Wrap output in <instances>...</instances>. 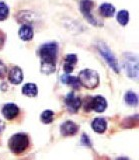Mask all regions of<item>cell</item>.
<instances>
[{
    "instance_id": "30bf717a",
    "label": "cell",
    "mask_w": 139,
    "mask_h": 160,
    "mask_svg": "<svg viewBox=\"0 0 139 160\" xmlns=\"http://www.w3.org/2000/svg\"><path fill=\"white\" fill-rule=\"evenodd\" d=\"M2 114L6 119L12 120L19 114V109L15 104L9 103V104H6L5 106L2 108Z\"/></svg>"
},
{
    "instance_id": "7c38bea8",
    "label": "cell",
    "mask_w": 139,
    "mask_h": 160,
    "mask_svg": "<svg viewBox=\"0 0 139 160\" xmlns=\"http://www.w3.org/2000/svg\"><path fill=\"white\" fill-rule=\"evenodd\" d=\"M76 62H77L76 55L75 54H68L65 57V62H64V65H63L64 71H65L67 74L71 73L73 71L74 65L76 64Z\"/></svg>"
},
{
    "instance_id": "d4e9b609",
    "label": "cell",
    "mask_w": 139,
    "mask_h": 160,
    "mask_svg": "<svg viewBox=\"0 0 139 160\" xmlns=\"http://www.w3.org/2000/svg\"><path fill=\"white\" fill-rule=\"evenodd\" d=\"M4 129V123L1 121V120H0V133L2 132V130Z\"/></svg>"
},
{
    "instance_id": "5bb4252c",
    "label": "cell",
    "mask_w": 139,
    "mask_h": 160,
    "mask_svg": "<svg viewBox=\"0 0 139 160\" xmlns=\"http://www.w3.org/2000/svg\"><path fill=\"white\" fill-rule=\"evenodd\" d=\"M92 128L97 133H103L107 128V123L103 118H95L92 122Z\"/></svg>"
},
{
    "instance_id": "484cf974",
    "label": "cell",
    "mask_w": 139,
    "mask_h": 160,
    "mask_svg": "<svg viewBox=\"0 0 139 160\" xmlns=\"http://www.w3.org/2000/svg\"><path fill=\"white\" fill-rule=\"evenodd\" d=\"M117 160H128V159L125 158V157H121V158H119V159H117Z\"/></svg>"
},
{
    "instance_id": "8fae6325",
    "label": "cell",
    "mask_w": 139,
    "mask_h": 160,
    "mask_svg": "<svg viewBox=\"0 0 139 160\" xmlns=\"http://www.w3.org/2000/svg\"><path fill=\"white\" fill-rule=\"evenodd\" d=\"M8 79H9V81H10L11 83H13V84H19V83H21L22 80H23L22 70L19 68V67H17V66L13 67L10 70L9 74H8Z\"/></svg>"
},
{
    "instance_id": "4fadbf2b",
    "label": "cell",
    "mask_w": 139,
    "mask_h": 160,
    "mask_svg": "<svg viewBox=\"0 0 139 160\" xmlns=\"http://www.w3.org/2000/svg\"><path fill=\"white\" fill-rule=\"evenodd\" d=\"M19 37H20L24 41H29L31 40L33 37V28L30 26V25H23L21 26V28L19 29Z\"/></svg>"
},
{
    "instance_id": "603a6c76",
    "label": "cell",
    "mask_w": 139,
    "mask_h": 160,
    "mask_svg": "<svg viewBox=\"0 0 139 160\" xmlns=\"http://www.w3.org/2000/svg\"><path fill=\"white\" fill-rule=\"evenodd\" d=\"M82 142H84V144H85L86 146L88 145V147L91 146V143H90V141H89V138H88V136H86L85 134L82 135Z\"/></svg>"
},
{
    "instance_id": "7402d4cb",
    "label": "cell",
    "mask_w": 139,
    "mask_h": 160,
    "mask_svg": "<svg viewBox=\"0 0 139 160\" xmlns=\"http://www.w3.org/2000/svg\"><path fill=\"white\" fill-rule=\"evenodd\" d=\"M6 73H7L6 66L0 61V78H3L6 75Z\"/></svg>"
},
{
    "instance_id": "9c48e42d",
    "label": "cell",
    "mask_w": 139,
    "mask_h": 160,
    "mask_svg": "<svg viewBox=\"0 0 139 160\" xmlns=\"http://www.w3.org/2000/svg\"><path fill=\"white\" fill-rule=\"evenodd\" d=\"M78 129H79L78 125L75 124L73 121L64 122L60 127L61 134L64 135V136H73V135H75L77 133Z\"/></svg>"
},
{
    "instance_id": "5b68a950",
    "label": "cell",
    "mask_w": 139,
    "mask_h": 160,
    "mask_svg": "<svg viewBox=\"0 0 139 160\" xmlns=\"http://www.w3.org/2000/svg\"><path fill=\"white\" fill-rule=\"evenodd\" d=\"M98 50H99V52L101 53L103 58L106 60V62L109 64V66H110L116 73H118L119 72L118 61L115 58V56L113 55V53L109 50V48L104 43H99L98 44Z\"/></svg>"
},
{
    "instance_id": "2e32d148",
    "label": "cell",
    "mask_w": 139,
    "mask_h": 160,
    "mask_svg": "<svg viewBox=\"0 0 139 160\" xmlns=\"http://www.w3.org/2000/svg\"><path fill=\"white\" fill-rule=\"evenodd\" d=\"M115 12V8L109 3H104L100 6V13L104 17H111Z\"/></svg>"
},
{
    "instance_id": "3957f363",
    "label": "cell",
    "mask_w": 139,
    "mask_h": 160,
    "mask_svg": "<svg viewBox=\"0 0 139 160\" xmlns=\"http://www.w3.org/2000/svg\"><path fill=\"white\" fill-rule=\"evenodd\" d=\"M29 146V139L25 133H17L13 135L9 141V147L15 154L24 152Z\"/></svg>"
},
{
    "instance_id": "e0dca14e",
    "label": "cell",
    "mask_w": 139,
    "mask_h": 160,
    "mask_svg": "<svg viewBox=\"0 0 139 160\" xmlns=\"http://www.w3.org/2000/svg\"><path fill=\"white\" fill-rule=\"evenodd\" d=\"M61 80H62L63 83L72 85V86L75 87V88H77L79 86V81H78V78L77 77L70 76V75L65 74V75H63V76L61 77Z\"/></svg>"
},
{
    "instance_id": "44dd1931",
    "label": "cell",
    "mask_w": 139,
    "mask_h": 160,
    "mask_svg": "<svg viewBox=\"0 0 139 160\" xmlns=\"http://www.w3.org/2000/svg\"><path fill=\"white\" fill-rule=\"evenodd\" d=\"M8 13H9V10H8L7 5L4 2H0V21H2V20L7 18Z\"/></svg>"
},
{
    "instance_id": "ac0fdd59",
    "label": "cell",
    "mask_w": 139,
    "mask_h": 160,
    "mask_svg": "<svg viewBox=\"0 0 139 160\" xmlns=\"http://www.w3.org/2000/svg\"><path fill=\"white\" fill-rule=\"evenodd\" d=\"M125 101L127 104L131 105V106H136L138 104V98H137V95L135 93H133L131 91H129L126 93L125 95Z\"/></svg>"
},
{
    "instance_id": "52a82bcc",
    "label": "cell",
    "mask_w": 139,
    "mask_h": 160,
    "mask_svg": "<svg viewBox=\"0 0 139 160\" xmlns=\"http://www.w3.org/2000/svg\"><path fill=\"white\" fill-rule=\"evenodd\" d=\"M93 6H94V2L92 0H81L80 1V11L83 13V15L91 24L97 25V20L90 13Z\"/></svg>"
},
{
    "instance_id": "7a4b0ae2",
    "label": "cell",
    "mask_w": 139,
    "mask_h": 160,
    "mask_svg": "<svg viewBox=\"0 0 139 160\" xmlns=\"http://www.w3.org/2000/svg\"><path fill=\"white\" fill-rule=\"evenodd\" d=\"M79 84L88 89H93L98 86L99 84V76L96 71L91 69H84L78 75Z\"/></svg>"
},
{
    "instance_id": "6da1fadb",
    "label": "cell",
    "mask_w": 139,
    "mask_h": 160,
    "mask_svg": "<svg viewBox=\"0 0 139 160\" xmlns=\"http://www.w3.org/2000/svg\"><path fill=\"white\" fill-rule=\"evenodd\" d=\"M58 46L55 42L46 43L39 49V55L42 60L41 71L45 74H51L55 71V61Z\"/></svg>"
},
{
    "instance_id": "8992f818",
    "label": "cell",
    "mask_w": 139,
    "mask_h": 160,
    "mask_svg": "<svg viewBox=\"0 0 139 160\" xmlns=\"http://www.w3.org/2000/svg\"><path fill=\"white\" fill-rule=\"evenodd\" d=\"M107 107V102L102 96H95L85 104V110L93 109L96 112H103Z\"/></svg>"
},
{
    "instance_id": "d6986e66",
    "label": "cell",
    "mask_w": 139,
    "mask_h": 160,
    "mask_svg": "<svg viewBox=\"0 0 139 160\" xmlns=\"http://www.w3.org/2000/svg\"><path fill=\"white\" fill-rule=\"evenodd\" d=\"M53 116H54V113L51 110H45V111L41 114V121L44 124H49L53 121Z\"/></svg>"
},
{
    "instance_id": "ffe728a7",
    "label": "cell",
    "mask_w": 139,
    "mask_h": 160,
    "mask_svg": "<svg viewBox=\"0 0 139 160\" xmlns=\"http://www.w3.org/2000/svg\"><path fill=\"white\" fill-rule=\"evenodd\" d=\"M117 20L121 25L125 26V25L128 23V20H129V13L126 11V10H122V11H120L118 13Z\"/></svg>"
},
{
    "instance_id": "9a60e30c",
    "label": "cell",
    "mask_w": 139,
    "mask_h": 160,
    "mask_svg": "<svg viewBox=\"0 0 139 160\" xmlns=\"http://www.w3.org/2000/svg\"><path fill=\"white\" fill-rule=\"evenodd\" d=\"M22 93L27 95L29 97H34L36 96L37 93H38V89H37V86L35 84L33 83H28V84H25L22 88Z\"/></svg>"
},
{
    "instance_id": "cb8c5ba5",
    "label": "cell",
    "mask_w": 139,
    "mask_h": 160,
    "mask_svg": "<svg viewBox=\"0 0 139 160\" xmlns=\"http://www.w3.org/2000/svg\"><path fill=\"white\" fill-rule=\"evenodd\" d=\"M4 41H5V35H4V33L0 30V49L3 47Z\"/></svg>"
},
{
    "instance_id": "277c9868",
    "label": "cell",
    "mask_w": 139,
    "mask_h": 160,
    "mask_svg": "<svg viewBox=\"0 0 139 160\" xmlns=\"http://www.w3.org/2000/svg\"><path fill=\"white\" fill-rule=\"evenodd\" d=\"M123 66L127 75L131 78H137L138 76V60L137 57L132 54H126L124 56Z\"/></svg>"
},
{
    "instance_id": "ba28073f",
    "label": "cell",
    "mask_w": 139,
    "mask_h": 160,
    "mask_svg": "<svg viewBox=\"0 0 139 160\" xmlns=\"http://www.w3.org/2000/svg\"><path fill=\"white\" fill-rule=\"evenodd\" d=\"M65 104L69 111L76 113L81 106V100L78 96H76L74 92H70L65 98Z\"/></svg>"
}]
</instances>
